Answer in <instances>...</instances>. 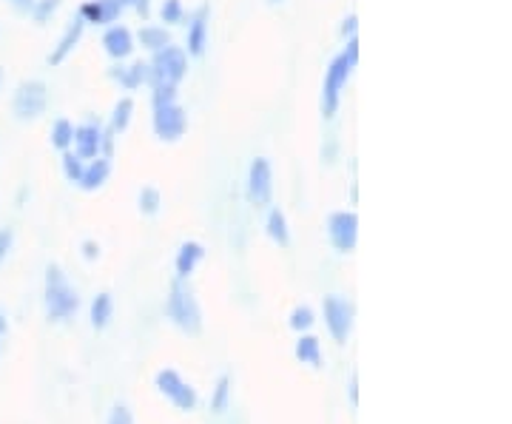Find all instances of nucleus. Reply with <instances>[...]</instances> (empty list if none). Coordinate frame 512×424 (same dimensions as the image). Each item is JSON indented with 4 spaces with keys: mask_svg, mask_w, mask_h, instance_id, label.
Wrapping results in <instances>:
<instances>
[{
    "mask_svg": "<svg viewBox=\"0 0 512 424\" xmlns=\"http://www.w3.org/2000/svg\"><path fill=\"white\" fill-rule=\"evenodd\" d=\"M80 308V296L69 285L66 274L57 268V265H49L46 268V314L52 322H69Z\"/></svg>",
    "mask_w": 512,
    "mask_h": 424,
    "instance_id": "obj_1",
    "label": "nucleus"
},
{
    "mask_svg": "<svg viewBox=\"0 0 512 424\" xmlns=\"http://www.w3.org/2000/svg\"><path fill=\"white\" fill-rule=\"evenodd\" d=\"M356 57H359V43L350 37L348 52L336 57V60L330 63L328 74H325V86H322V111H325V117H333L336 109H339V94H342L350 72H353V66H356Z\"/></svg>",
    "mask_w": 512,
    "mask_h": 424,
    "instance_id": "obj_2",
    "label": "nucleus"
},
{
    "mask_svg": "<svg viewBox=\"0 0 512 424\" xmlns=\"http://www.w3.org/2000/svg\"><path fill=\"white\" fill-rule=\"evenodd\" d=\"M165 314H168V319H171L180 331L191 333V336H197V333L202 331L200 305H197V299H194L191 288L185 285L183 279H177V282L171 285V296H168V302H165Z\"/></svg>",
    "mask_w": 512,
    "mask_h": 424,
    "instance_id": "obj_3",
    "label": "nucleus"
},
{
    "mask_svg": "<svg viewBox=\"0 0 512 424\" xmlns=\"http://www.w3.org/2000/svg\"><path fill=\"white\" fill-rule=\"evenodd\" d=\"M49 103V94H46V83L40 80H29V83H20L18 92L12 97V111L18 120H37Z\"/></svg>",
    "mask_w": 512,
    "mask_h": 424,
    "instance_id": "obj_4",
    "label": "nucleus"
},
{
    "mask_svg": "<svg viewBox=\"0 0 512 424\" xmlns=\"http://www.w3.org/2000/svg\"><path fill=\"white\" fill-rule=\"evenodd\" d=\"M157 390L163 393L171 405L180 407L185 413H188V410H197V405H200L197 390L191 388L188 382H183V376H180L177 370H160V373H157Z\"/></svg>",
    "mask_w": 512,
    "mask_h": 424,
    "instance_id": "obj_5",
    "label": "nucleus"
},
{
    "mask_svg": "<svg viewBox=\"0 0 512 424\" xmlns=\"http://www.w3.org/2000/svg\"><path fill=\"white\" fill-rule=\"evenodd\" d=\"M185 69H188V63H185V52L183 49H177V46H165L157 52L154 57V66L148 69L151 72V83H177V80H183Z\"/></svg>",
    "mask_w": 512,
    "mask_h": 424,
    "instance_id": "obj_6",
    "label": "nucleus"
},
{
    "mask_svg": "<svg viewBox=\"0 0 512 424\" xmlns=\"http://www.w3.org/2000/svg\"><path fill=\"white\" fill-rule=\"evenodd\" d=\"M325 322H328L330 336L339 345H345L350 331H353V305L342 296H328L325 299Z\"/></svg>",
    "mask_w": 512,
    "mask_h": 424,
    "instance_id": "obj_7",
    "label": "nucleus"
},
{
    "mask_svg": "<svg viewBox=\"0 0 512 424\" xmlns=\"http://www.w3.org/2000/svg\"><path fill=\"white\" fill-rule=\"evenodd\" d=\"M328 237L339 254H350L356 248V237H359V220H356V214H350V211L333 214L328 220Z\"/></svg>",
    "mask_w": 512,
    "mask_h": 424,
    "instance_id": "obj_8",
    "label": "nucleus"
},
{
    "mask_svg": "<svg viewBox=\"0 0 512 424\" xmlns=\"http://www.w3.org/2000/svg\"><path fill=\"white\" fill-rule=\"evenodd\" d=\"M154 131L160 140H180L185 131V111L177 103H163V106H154Z\"/></svg>",
    "mask_w": 512,
    "mask_h": 424,
    "instance_id": "obj_9",
    "label": "nucleus"
},
{
    "mask_svg": "<svg viewBox=\"0 0 512 424\" xmlns=\"http://www.w3.org/2000/svg\"><path fill=\"white\" fill-rule=\"evenodd\" d=\"M274 194V174H271V163L268 160H254L251 171H248V200L254 205H268Z\"/></svg>",
    "mask_w": 512,
    "mask_h": 424,
    "instance_id": "obj_10",
    "label": "nucleus"
},
{
    "mask_svg": "<svg viewBox=\"0 0 512 424\" xmlns=\"http://www.w3.org/2000/svg\"><path fill=\"white\" fill-rule=\"evenodd\" d=\"M72 143L77 146V157L80 160H94L100 154V148H103V131L94 123H86V126L74 129Z\"/></svg>",
    "mask_w": 512,
    "mask_h": 424,
    "instance_id": "obj_11",
    "label": "nucleus"
},
{
    "mask_svg": "<svg viewBox=\"0 0 512 424\" xmlns=\"http://www.w3.org/2000/svg\"><path fill=\"white\" fill-rule=\"evenodd\" d=\"M103 46H106V52L114 60H123V57L134 52V40H131V32H128L126 26H111L106 37H103Z\"/></svg>",
    "mask_w": 512,
    "mask_h": 424,
    "instance_id": "obj_12",
    "label": "nucleus"
},
{
    "mask_svg": "<svg viewBox=\"0 0 512 424\" xmlns=\"http://www.w3.org/2000/svg\"><path fill=\"white\" fill-rule=\"evenodd\" d=\"M202 257H205V248H202L200 242H183V245H180V254H177V277H191L194 268L200 265Z\"/></svg>",
    "mask_w": 512,
    "mask_h": 424,
    "instance_id": "obj_13",
    "label": "nucleus"
},
{
    "mask_svg": "<svg viewBox=\"0 0 512 424\" xmlns=\"http://www.w3.org/2000/svg\"><path fill=\"white\" fill-rule=\"evenodd\" d=\"M205 40H208V23H205V12H200L188 26V55L200 57L205 52Z\"/></svg>",
    "mask_w": 512,
    "mask_h": 424,
    "instance_id": "obj_14",
    "label": "nucleus"
},
{
    "mask_svg": "<svg viewBox=\"0 0 512 424\" xmlns=\"http://www.w3.org/2000/svg\"><path fill=\"white\" fill-rule=\"evenodd\" d=\"M109 171H111L109 160H100V157H94L92 166L83 168V177H80V185H83L86 191H94V188H100V185L109 180Z\"/></svg>",
    "mask_w": 512,
    "mask_h": 424,
    "instance_id": "obj_15",
    "label": "nucleus"
},
{
    "mask_svg": "<svg viewBox=\"0 0 512 424\" xmlns=\"http://www.w3.org/2000/svg\"><path fill=\"white\" fill-rule=\"evenodd\" d=\"M80 35H83V20H74L72 26L66 29V35H63V40H60V46H57L55 52L49 55V63H52V66H57V63H63V60H66V55H69L74 46H77V40H80Z\"/></svg>",
    "mask_w": 512,
    "mask_h": 424,
    "instance_id": "obj_16",
    "label": "nucleus"
},
{
    "mask_svg": "<svg viewBox=\"0 0 512 424\" xmlns=\"http://www.w3.org/2000/svg\"><path fill=\"white\" fill-rule=\"evenodd\" d=\"M296 359L311 365V368H319L322 365V348H319V339L316 336H299L296 342Z\"/></svg>",
    "mask_w": 512,
    "mask_h": 424,
    "instance_id": "obj_17",
    "label": "nucleus"
},
{
    "mask_svg": "<svg viewBox=\"0 0 512 424\" xmlns=\"http://www.w3.org/2000/svg\"><path fill=\"white\" fill-rule=\"evenodd\" d=\"M111 316H114V299L111 294H97L92 302V325L97 331H103L106 325L111 322Z\"/></svg>",
    "mask_w": 512,
    "mask_h": 424,
    "instance_id": "obj_18",
    "label": "nucleus"
},
{
    "mask_svg": "<svg viewBox=\"0 0 512 424\" xmlns=\"http://www.w3.org/2000/svg\"><path fill=\"white\" fill-rule=\"evenodd\" d=\"M140 43L151 52H160L165 46H171V35L165 29H157V26H146V29H140Z\"/></svg>",
    "mask_w": 512,
    "mask_h": 424,
    "instance_id": "obj_19",
    "label": "nucleus"
},
{
    "mask_svg": "<svg viewBox=\"0 0 512 424\" xmlns=\"http://www.w3.org/2000/svg\"><path fill=\"white\" fill-rule=\"evenodd\" d=\"M268 234H271V240L279 242V245H288L291 237H288V222H285V214L274 208L271 214H268Z\"/></svg>",
    "mask_w": 512,
    "mask_h": 424,
    "instance_id": "obj_20",
    "label": "nucleus"
},
{
    "mask_svg": "<svg viewBox=\"0 0 512 424\" xmlns=\"http://www.w3.org/2000/svg\"><path fill=\"white\" fill-rule=\"evenodd\" d=\"M114 77H117V80H123V86H126V89H137L140 83H146L148 77H151V72H148V66H143V63H134L131 69H120V72H114Z\"/></svg>",
    "mask_w": 512,
    "mask_h": 424,
    "instance_id": "obj_21",
    "label": "nucleus"
},
{
    "mask_svg": "<svg viewBox=\"0 0 512 424\" xmlns=\"http://www.w3.org/2000/svg\"><path fill=\"white\" fill-rule=\"evenodd\" d=\"M74 140V126L69 120H57L55 126H52V146L55 148H69Z\"/></svg>",
    "mask_w": 512,
    "mask_h": 424,
    "instance_id": "obj_22",
    "label": "nucleus"
},
{
    "mask_svg": "<svg viewBox=\"0 0 512 424\" xmlns=\"http://www.w3.org/2000/svg\"><path fill=\"white\" fill-rule=\"evenodd\" d=\"M228 402H231V376H220L217 393H214V399H211V407H214L217 413H225V410H228Z\"/></svg>",
    "mask_w": 512,
    "mask_h": 424,
    "instance_id": "obj_23",
    "label": "nucleus"
},
{
    "mask_svg": "<svg viewBox=\"0 0 512 424\" xmlns=\"http://www.w3.org/2000/svg\"><path fill=\"white\" fill-rule=\"evenodd\" d=\"M131 111H134V103H131L128 97H123V100L114 106V117H111V126H114V131L126 129L128 120H131Z\"/></svg>",
    "mask_w": 512,
    "mask_h": 424,
    "instance_id": "obj_24",
    "label": "nucleus"
},
{
    "mask_svg": "<svg viewBox=\"0 0 512 424\" xmlns=\"http://www.w3.org/2000/svg\"><path fill=\"white\" fill-rule=\"evenodd\" d=\"M140 211L143 214H157L160 211V191L157 188H143L140 191Z\"/></svg>",
    "mask_w": 512,
    "mask_h": 424,
    "instance_id": "obj_25",
    "label": "nucleus"
},
{
    "mask_svg": "<svg viewBox=\"0 0 512 424\" xmlns=\"http://www.w3.org/2000/svg\"><path fill=\"white\" fill-rule=\"evenodd\" d=\"M63 171H66V180L69 183H80V177H83V160L77 154H66L63 157Z\"/></svg>",
    "mask_w": 512,
    "mask_h": 424,
    "instance_id": "obj_26",
    "label": "nucleus"
},
{
    "mask_svg": "<svg viewBox=\"0 0 512 424\" xmlns=\"http://www.w3.org/2000/svg\"><path fill=\"white\" fill-rule=\"evenodd\" d=\"M60 6V0H35V9H32V18L37 23H46V20L55 15V9Z\"/></svg>",
    "mask_w": 512,
    "mask_h": 424,
    "instance_id": "obj_27",
    "label": "nucleus"
},
{
    "mask_svg": "<svg viewBox=\"0 0 512 424\" xmlns=\"http://www.w3.org/2000/svg\"><path fill=\"white\" fill-rule=\"evenodd\" d=\"M313 325V311L311 308H296L291 314V328L293 331H308Z\"/></svg>",
    "mask_w": 512,
    "mask_h": 424,
    "instance_id": "obj_28",
    "label": "nucleus"
},
{
    "mask_svg": "<svg viewBox=\"0 0 512 424\" xmlns=\"http://www.w3.org/2000/svg\"><path fill=\"white\" fill-rule=\"evenodd\" d=\"M100 12H103V23H114L123 12V3L120 0H100Z\"/></svg>",
    "mask_w": 512,
    "mask_h": 424,
    "instance_id": "obj_29",
    "label": "nucleus"
},
{
    "mask_svg": "<svg viewBox=\"0 0 512 424\" xmlns=\"http://www.w3.org/2000/svg\"><path fill=\"white\" fill-rule=\"evenodd\" d=\"M163 20L165 23H180V20H183V6H180V0H165Z\"/></svg>",
    "mask_w": 512,
    "mask_h": 424,
    "instance_id": "obj_30",
    "label": "nucleus"
},
{
    "mask_svg": "<svg viewBox=\"0 0 512 424\" xmlns=\"http://www.w3.org/2000/svg\"><path fill=\"white\" fill-rule=\"evenodd\" d=\"M12 245H15V231L12 228H0V262H6Z\"/></svg>",
    "mask_w": 512,
    "mask_h": 424,
    "instance_id": "obj_31",
    "label": "nucleus"
},
{
    "mask_svg": "<svg viewBox=\"0 0 512 424\" xmlns=\"http://www.w3.org/2000/svg\"><path fill=\"white\" fill-rule=\"evenodd\" d=\"M109 424H134V419H131V410H128L126 405H114V410H111V416H109Z\"/></svg>",
    "mask_w": 512,
    "mask_h": 424,
    "instance_id": "obj_32",
    "label": "nucleus"
},
{
    "mask_svg": "<svg viewBox=\"0 0 512 424\" xmlns=\"http://www.w3.org/2000/svg\"><path fill=\"white\" fill-rule=\"evenodd\" d=\"M9 3H12V9L20 12V15H29L35 9V0H9Z\"/></svg>",
    "mask_w": 512,
    "mask_h": 424,
    "instance_id": "obj_33",
    "label": "nucleus"
},
{
    "mask_svg": "<svg viewBox=\"0 0 512 424\" xmlns=\"http://www.w3.org/2000/svg\"><path fill=\"white\" fill-rule=\"evenodd\" d=\"M6 336H9V322H6V316L0 311V351H3V345H6Z\"/></svg>",
    "mask_w": 512,
    "mask_h": 424,
    "instance_id": "obj_34",
    "label": "nucleus"
},
{
    "mask_svg": "<svg viewBox=\"0 0 512 424\" xmlns=\"http://www.w3.org/2000/svg\"><path fill=\"white\" fill-rule=\"evenodd\" d=\"M83 248H86V257H89V259H94V257H97V254H100V248H97L94 242H86Z\"/></svg>",
    "mask_w": 512,
    "mask_h": 424,
    "instance_id": "obj_35",
    "label": "nucleus"
},
{
    "mask_svg": "<svg viewBox=\"0 0 512 424\" xmlns=\"http://www.w3.org/2000/svg\"><path fill=\"white\" fill-rule=\"evenodd\" d=\"M123 6H137L140 12H146V0H120Z\"/></svg>",
    "mask_w": 512,
    "mask_h": 424,
    "instance_id": "obj_36",
    "label": "nucleus"
},
{
    "mask_svg": "<svg viewBox=\"0 0 512 424\" xmlns=\"http://www.w3.org/2000/svg\"><path fill=\"white\" fill-rule=\"evenodd\" d=\"M342 32H345V35H353V32H356V18L345 20V29H342Z\"/></svg>",
    "mask_w": 512,
    "mask_h": 424,
    "instance_id": "obj_37",
    "label": "nucleus"
}]
</instances>
